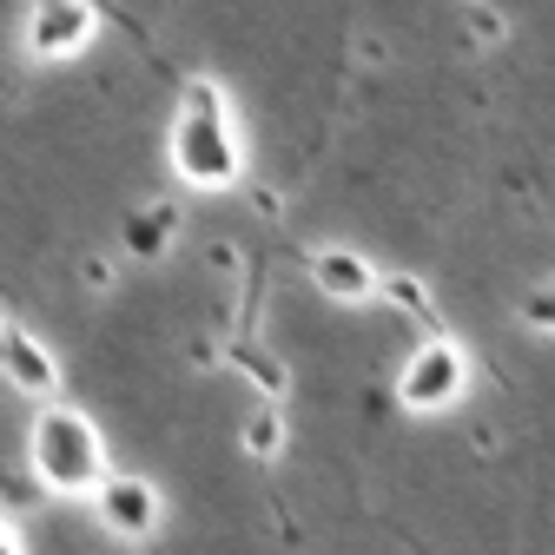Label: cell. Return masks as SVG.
<instances>
[{"mask_svg":"<svg viewBox=\"0 0 555 555\" xmlns=\"http://www.w3.org/2000/svg\"><path fill=\"white\" fill-rule=\"evenodd\" d=\"M93 516H100L119 542H146V535H159V522H166V496L153 490L146 476H106L100 490H93Z\"/></svg>","mask_w":555,"mask_h":555,"instance_id":"cell-5","label":"cell"},{"mask_svg":"<svg viewBox=\"0 0 555 555\" xmlns=\"http://www.w3.org/2000/svg\"><path fill=\"white\" fill-rule=\"evenodd\" d=\"M469 47H503V34H509V21L496 14V8H482V0H469Z\"/></svg>","mask_w":555,"mask_h":555,"instance_id":"cell-12","label":"cell"},{"mask_svg":"<svg viewBox=\"0 0 555 555\" xmlns=\"http://www.w3.org/2000/svg\"><path fill=\"white\" fill-rule=\"evenodd\" d=\"M463 397H469V351L463 344L443 337V331H430L424 344H410V358L397 364V403L410 416H437V410H450Z\"/></svg>","mask_w":555,"mask_h":555,"instance_id":"cell-3","label":"cell"},{"mask_svg":"<svg viewBox=\"0 0 555 555\" xmlns=\"http://www.w3.org/2000/svg\"><path fill=\"white\" fill-rule=\"evenodd\" d=\"M384 298H390L397 311H410V318L430 324V298H424V285H416V278H384Z\"/></svg>","mask_w":555,"mask_h":555,"instance_id":"cell-13","label":"cell"},{"mask_svg":"<svg viewBox=\"0 0 555 555\" xmlns=\"http://www.w3.org/2000/svg\"><path fill=\"white\" fill-rule=\"evenodd\" d=\"M100 40V8L93 0H34L27 21H21V53L53 66V60H74Z\"/></svg>","mask_w":555,"mask_h":555,"instance_id":"cell-4","label":"cell"},{"mask_svg":"<svg viewBox=\"0 0 555 555\" xmlns=\"http://www.w3.org/2000/svg\"><path fill=\"white\" fill-rule=\"evenodd\" d=\"M305 278L331 305H371V298H384V271L364 251H351V245H311L305 251Z\"/></svg>","mask_w":555,"mask_h":555,"instance_id":"cell-6","label":"cell"},{"mask_svg":"<svg viewBox=\"0 0 555 555\" xmlns=\"http://www.w3.org/2000/svg\"><path fill=\"white\" fill-rule=\"evenodd\" d=\"M27 463L40 476V490H53V496H93L100 482L113 476L100 424H93L87 410L60 403V397L34 410V424H27Z\"/></svg>","mask_w":555,"mask_h":555,"instance_id":"cell-2","label":"cell"},{"mask_svg":"<svg viewBox=\"0 0 555 555\" xmlns=\"http://www.w3.org/2000/svg\"><path fill=\"white\" fill-rule=\"evenodd\" d=\"M245 450L258 456V463H278V456H285V403H278V397H258L251 410H245Z\"/></svg>","mask_w":555,"mask_h":555,"instance_id":"cell-9","label":"cell"},{"mask_svg":"<svg viewBox=\"0 0 555 555\" xmlns=\"http://www.w3.org/2000/svg\"><path fill=\"white\" fill-rule=\"evenodd\" d=\"M166 159L192 192H232L245 179V146L232 132V106H225L219 80L192 74L179 87V119H172V139H166Z\"/></svg>","mask_w":555,"mask_h":555,"instance_id":"cell-1","label":"cell"},{"mask_svg":"<svg viewBox=\"0 0 555 555\" xmlns=\"http://www.w3.org/2000/svg\"><path fill=\"white\" fill-rule=\"evenodd\" d=\"M80 278H87L93 292H113V264H106V258H87V264H80Z\"/></svg>","mask_w":555,"mask_h":555,"instance_id":"cell-14","label":"cell"},{"mask_svg":"<svg viewBox=\"0 0 555 555\" xmlns=\"http://www.w3.org/2000/svg\"><path fill=\"white\" fill-rule=\"evenodd\" d=\"M0 555H27V542H21V529L0 516Z\"/></svg>","mask_w":555,"mask_h":555,"instance_id":"cell-15","label":"cell"},{"mask_svg":"<svg viewBox=\"0 0 555 555\" xmlns=\"http://www.w3.org/2000/svg\"><path fill=\"white\" fill-rule=\"evenodd\" d=\"M172 238H179V212L172 205H146V212H126L119 219V251L126 258H166L172 251Z\"/></svg>","mask_w":555,"mask_h":555,"instance_id":"cell-8","label":"cell"},{"mask_svg":"<svg viewBox=\"0 0 555 555\" xmlns=\"http://www.w3.org/2000/svg\"><path fill=\"white\" fill-rule=\"evenodd\" d=\"M0 371H8L14 390H27V397H40V403L60 397V358L47 351L34 331H21V324H14V337H8V351H0Z\"/></svg>","mask_w":555,"mask_h":555,"instance_id":"cell-7","label":"cell"},{"mask_svg":"<svg viewBox=\"0 0 555 555\" xmlns=\"http://www.w3.org/2000/svg\"><path fill=\"white\" fill-rule=\"evenodd\" d=\"M232 364L258 384V397H285V364H278L271 351H258V344H251V351H245V344H232Z\"/></svg>","mask_w":555,"mask_h":555,"instance_id":"cell-10","label":"cell"},{"mask_svg":"<svg viewBox=\"0 0 555 555\" xmlns=\"http://www.w3.org/2000/svg\"><path fill=\"white\" fill-rule=\"evenodd\" d=\"M8 337H14V324H8V318H0V351H8Z\"/></svg>","mask_w":555,"mask_h":555,"instance_id":"cell-16","label":"cell"},{"mask_svg":"<svg viewBox=\"0 0 555 555\" xmlns=\"http://www.w3.org/2000/svg\"><path fill=\"white\" fill-rule=\"evenodd\" d=\"M516 318H522V331L555 337V285H529V292H522V305H516Z\"/></svg>","mask_w":555,"mask_h":555,"instance_id":"cell-11","label":"cell"}]
</instances>
